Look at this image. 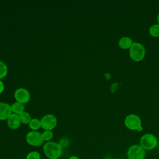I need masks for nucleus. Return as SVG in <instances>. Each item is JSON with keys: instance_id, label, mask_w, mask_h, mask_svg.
<instances>
[{"instance_id": "9b49d317", "label": "nucleus", "mask_w": 159, "mask_h": 159, "mask_svg": "<svg viewBox=\"0 0 159 159\" xmlns=\"http://www.w3.org/2000/svg\"><path fill=\"white\" fill-rule=\"evenodd\" d=\"M133 43L131 38L129 37H123L119 39L118 45L122 49H128L131 47Z\"/></svg>"}, {"instance_id": "39448f33", "label": "nucleus", "mask_w": 159, "mask_h": 159, "mask_svg": "<svg viewBox=\"0 0 159 159\" xmlns=\"http://www.w3.org/2000/svg\"><path fill=\"white\" fill-rule=\"evenodd\" d=\"M26 142L34 147H39L43 143V139L41 133L37 131H30L28 132L25 137Z\"/></svg>"}, {"instance_id": "4be33fe9", "label": "nucleus", "mask_w": 159, "mask_h": 159, "mask_svg": "<svg viewBox=\"0 0 159 159\" xmlns=\"http://www.w3.org/2000/svg\"><path fill=\"white\" fill-rule=\"evenodd\" d=\"M116 159H121V158H116Z\"/></svg>"}, {"instance_id": "f03ea898", "label": "nucleus", "mask_w": 159, "mask_h": 159, "mask_svg": "<svg viewBox=\"0 0 159 159\" xmlns=\"http://www.w3.org/2000/svg\"><path fill=\"white\" fill-rule=\"evenodd\" d=\"M129 55L134 61H140L145 57V48L142 43L134 42L129 48Z\"/></svg>"}, {"instance_id": "a211bd4d", "label": "nucleus", "mask_w": 159, "mask_h": 159, "mask_svg": "<svg viewBox=\"0 0 159 159\" xmlns=\"http://www.w3.org/2000/svg\"><path fill=\"white\" fill-rule=\"evenodd\" d=\"M26 159H40V155L37 151H32L27 155Z\"/></svg>"}, {"instance_id": "6ab92c4d", "label": "nucleus", "mask_w": 159, "mask_h": 159, "mask_svg": "<svg viewBox=\"0 0 159 159\" xmlns=\"http://www.w3.org/2000/svg\"><path fill=\"white\" fill-rule=\"evenodd\" d=\"M4 83L0 79V93H1L4 91Z\"/></svg>"}, {"instance_id": "1a4fd4ad", "label": "nucleus", "mask_w": 159, "mask_h": 159, "mask_svg": "<svg viewBox=\"0 0 159 159\" xmlns=\"http://www.w3.org/2000/svg\"><path fill=\"white\" fill-rule=\"evenodd\" d=\"M11 114V106L8 103L0 102V120L7 119Z\"/></svg>"}, {"instance_id": "6e6552de", "label": "nucleus", "mask_w": 159, "mask_h": 159, "mask_svg": "<svg viewBox=\"0 0 159 159\" xmlns=\"http://www.w3.org/2000/svg\"><path fill=\"white\" fill-rule=\"evenodd\" d=\"M30 96L29 91L23 88L17 89L14 93V97L16 101L22 104L27 102L30 99Z\"/></svg>"}, {"instance_id": "20e7f679", "label": "nucleus", "mask_w": 159, "mask_h": 159, "mask_svg": "<svg viewBox=\"0 0 159 159\" xmlns=\"http://www.w3.org/2000/svg\"><path fill=\"white\" fill-rule=\"evenodd\" d=\"M128 159H144L145 157V150L140 145H131L127 153Z\"/></svg>"}, {"instance_id": "aec40b11", "label": "nucleus", "mask_w": 159, "mask_h": 159, "mask_svg": "<svg viewBox=\"0 0 159 159\" xmlns=\"http://www.w3.org/2000/svg\"><path fill=\"white\" fill-rule=\"evenodd\" d=\"M68 159H80V158L78 157H76V156L73 155V156H71Z\"/></svg>"}, {"instance_id": "4468645a", "label": "nucleus", "mask_w": 159, "mask_h": 159, "mask_svg": "<svg viewBox=\"0 0 159 159\" xmlns=\"http://www.w3.org/2000/svg\"><path fill=\"white\" fill-rule=\"evenodd\" d=\"M29 125V127L31 129H32L34 131H36L40 127H41L40 120H39L37 118H34V119H31Z\"/></svg>"}, {"instance_id": "ddd939ff", "label": "nucleus", "mask_w": 159, "mask_h": 159, "mask_svg": "<svg viewBox=\"0 0 159 159\" xmlns=\"http://www.w3.org/2000/svg\"><path fill=\"white\" fill-rule=\"evenodd\" d=\"M19 118L20 119V122L22 123H23L24 124H29V122H30V120L32 119L30 115L28 112H25V111L19 114Z\"/></svg>"}, {"instance_id": "412c9836", "label": "nucleus", "mask_w": 159, "mask_h": 159, "mask_svg": "<svg viewBox=\"0 0 159 159\" xmlns=\"http://www.w3.org/2000/svg\"><path fill=\"white\" fill-rule=\"evenodd\" d=\"M157 21H158V23L159 24V13H158V14L157 16Z\"/></svg>"}, {"instance_id": "f257e3e1", "label": "nucleus", "mask_w": 159, "mask_h": 159, "mask_svg": "<svg viewBox=\"0 0 159 159\" xmlns=\"http://www.w3.org/2000/svg\"><path fill=\"white\" fill-rule=\"evenodd\" d=\"M45 156L49 159H58L62 154V147L60 144L52 141L46 142L43 147Z\"/></svg>"}, {"instance_id": "0eeeda50", "label": "nucleus", "mask_w": 159, "mask_h": 159, "mask_svg": "<svg viewBox=\"0 0 159 159\" xmlns=\"http://www.w3.org/2000/svg\"><path fill=\"white\" fill-rule=\"evenodd\" d=\"M125 125L130 130H138L142 126L141 119L135 114H129L124 119Z\"/></svg>"}, {"instance_id": "f3484780", "label": "nucleus", "mask_w": 159, "mask_h": 159, "mask_svg": "<svg viewBox=\"0 0 159 159\" xmlns=\"http://www.w3.org/2000/svg\"><path fill=\"white\" fill-rule=\"evenodd\" d=\"M42 135L44 141L49 142L53 138V132L51 130H45Z\"/></svg>"}, {"instance_id": "7ed1b4c3", "label": "nucleus", "mask_w": 159, "mask_h": 159, "mask_svg": "<svg viewBox=\"0 0 159 159\" xmlns=\"http://www.w3.org/2000/svg\"><path fill=\"white\" fill-rule=\"evenodd\" d=\"M140 144L144 150H150L156 147L157 139L152 134H145L140 138Z\"/></svg>"}, {"instance_id": "9d476101", "label": "nucleus", "mask_w": 159, "mask_h": 159, "mask_svg": "<svg viewBox=\"0 0 159 159\" xmlns=\"http://www.w3.org/2000/svg\"><path fill=\"white\" fill-rule=\"evenodd\" d=\"M20 119L19 114H11L7 118V125L11 129H16L20 125Z\"/></svg>"}, {"instance_id": "423d86ee", "label": "nucleus", "mask_w": 159, "mask_h": 159, "mask_svg": "<svg viewBox=\"0 0 159 159\" xmlns=\"http://www.w3.org/2000/svg\"><path fill=\"white\" fill-rule=\"evenodd\" d=\"M41 127L45 130H52L57 124V119L53 114H47L40 119Z\"/></svg>"}, {"instance_id": "f8f14e48", "label": "nucleus", "mask_w": 159, "mask_h": 159, "mask_svg": "<svg viewBox=\"0 0 159 159\" xmlns=\"http://www.w3.org/2000/svg\"><path fill=\"white\" fill-rule=\"evenodd\" d=\"M11 109H12V111L14 114H19L21 112L24 111L25 106H24V104L17 101V102L13 103V104L11 106Z\"/></svg>"}, {"instance_id": "dca6fc26", "label": "nucleus", "mask_w": 159, "mask_h": 159, "mask_svg": "<svg viewBox=\"0 0 159 159\" xmlns=\"http://www.w3.org/2000/svg\"><path fill=\"white\" fill-rule=\"evenodd\" d=\"M7 73V66L6 63L0 60V79L3 78Z\"/></svg>"}, {"instance_id": "2eb2a0df", "label": "nucleus", "mask_w": 159, "mask_h": 159, "mask_svg": "<svg viewBox=\"0 0 159 159\" xmlns=\"http://www.w3.org/2000/svg\"><path fill=\"white\" fill-rule=\"evenodd\" d=\"M149 33L150 34L154 37H159V24H154L152 25L149 28Z\"/></svg>"}]
</instances>
